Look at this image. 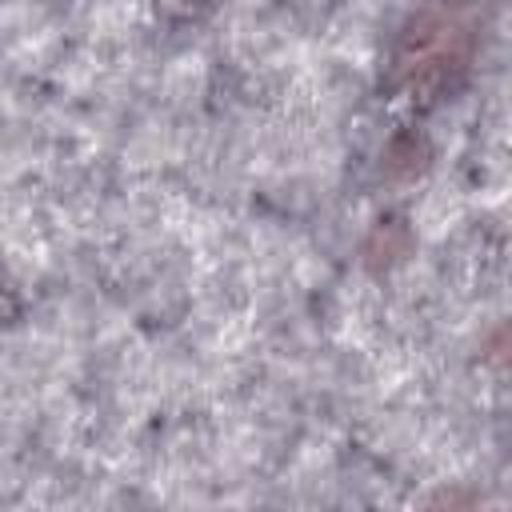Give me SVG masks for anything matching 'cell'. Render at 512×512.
I'll list each match as a JSON object with an SVG mask.
<instances>
[{"label":"cell","instance_id":"7a4b0ae2","mask_svg":"<svg viewBox=\"0 0 512 512\" xmlns=\"http://www.w3.org/2000/svg\"><path fill=\"white\" fill-rule=\"evenodd\" d=\"M160 4H168V8H180V12H192L196 4H204V0H160Z\"/></svg>","mask_w":512,"mask_h":512},{"label":"cell","instance_id":"6da1fadb","mask_svg":"<svg viewBox=\"0 0 512 512\" xmlns=\"http://www.w3.org/2000/svg\"><path fill=\"white\" fill-rule=\"evenodd\" d=\"M476 32L472 0H428L400 28L392 48V88L404 92L416 108L436 104L468 72Z\"/></svg>","mask_w":512,"mask_h":512}]
</instances>
